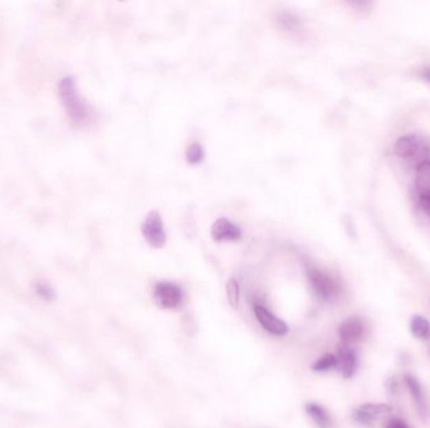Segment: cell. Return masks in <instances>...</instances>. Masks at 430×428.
Here are the masks:
<instances>
[{
  "mask_svg": "<svg viewBox=\"0 0 430 428\" xmlns=\"http://www.w3.org/2000/svg\"><path fill=\"white\" fill-rule=\"evenodd\" d=\"M58 93L72 122L78 126L89 123L92 117V110L78 93L77 83L73 77L68 75L60 80L58 83Z\"/></svg>",
  "mask_w": 430,
  "mask_h": 428,
  "instance_id": "cell-1",
  "label": "cell"
},
{
  "mask_svg": "<svg viewBox=\"0 0 430 428\" xmlns=\"http://www.w3.org/2000/svg\"><path fill=\"white\" fill-rule=\"evenodd\" d=\"M307 278L311 284L312 289L315 292V294L317 296L319 300L330 303L334 302L335 299H337L341 288L339 285V283L335 281L332 276H330L328 274L325 273L324 270H319L317 268H308L307 269Z\"/></svg>",
  "mask_w": 430,
  "mask_h": 428,
  "instance_id": "cell-2",
  "label": "cell"
},
{
  "mask_svg": "<svg viewBox=\"0 0 430 428\" xmlns=\"http://www.w3.org/2000/svg\"><path fill=\"white\" fill-rule=\"evenodd\" d=\"M142 233L145 240L152 248L160 249L166 244V233L163 229V219L159 211L151 210L142 222Z\"/></svg>",
  "mask_w": 430,
  "mask_h": 428,
  "instance_id": "cell-3",
  "label": "cell"
},
{
  "mask_svg": "<svg viewBox=\"0 0 430 428\" xmlns=\"http://www.w3.org/2000/svg\"><path fill=\"white\" fill-rule=\"evenodd\" d=\"M156 303L163 309H177L184 300V294L181 288L169 281L157 283L154 289Z\"/></svg>",
  "mask_w": 430,
  "mask_h": 428,
  "instance_id": "cell-4",
  "label": "cell"
},
{
  "mask_svg": "<svg viewBox=\"0 0 430 428\" xmlns=\"http://www.w3.org/2000/svg\"><path fill=\"white\" fill-rule=\"evenodd\" d=\"M404 381H405V384H407L409 392L411 394V399L414 401L416 411L420 416V418H423L425 422L430 421L429 399L425 394L423 385L419 383V381L416 379V377L411 376V374H407Z\"/></svg>",
  "mask_w": 430,
  "mask_h": 428,
  "instance_id": "cell-5",
  "label": "cell"
},
{
  "mask_svg": "<svg viewBox=\"0 0 430 428\" xmlns=\"http://www.w3.org/2000/svg\"><path fill=\"white\" fill-rule=\"evenodd\" d=\"M254 314L258 319L260 324L267 331L268 333L282 337L288 333V325L286 324L280 318L275 317L267 308H264L260 304L254 305Z\"/></svg>",
  "mask_w": 430,
  "mask_h": 428,
  "instance_id": "cell-6",
  "label": "cell"
},
{
  "mask_svg": "<svg viewBox=\"0 0 430 428\" xmlns=\"http://www.w3.org/2000/svg\"><path fill=\"white\" fill-rule=\"evenodd\" d=\"M393 412V407L385 403H367L359 407L354 411V420L363 425V426H370L376 421L378 416L389 414Z\"/></svg>",
  "mask_w": 430,
  "mask_h": 428,
  "instance_id": "cell-7",
  "label": "cell"
},
{
  "mask_svg": "<svg viewBox=\"0 0 430 428\" xmlns=\"http://www.w3.org/2000/svg\"><path fill=\"white\" fill-rule=\"evenodd\" d=\"M366 333V325L363 319L359 317H350L343 320L339 326V335L342 343L352 344L363 338Z\"/></svg>",
  "mask_w": 430,
  "mask_h": 428,
  "instance_id": "cell-8",
  "label": "cell"
},
{
  "mask_svg": "<svg viewBox=\"0 0 430 428\" xmlns=\"http://www.w3.org/2000/svg\"><path fill=\"white\" fill-rule=\"evenodd\" d=\"M212 237L215 241H237L242 237V230L238 228L234 222H230L227 217H219L212 225L210 229Z\"/></svg>",
  "mask_w": 430,
  "mask_h": 428,
  "instance_id": "cell-9",
  "label": "cell"
},
{
  "mask_svg": "<svg viewBox=\"0 0 430 428\" xmlns=\"http://www.w3.org/2000/svg\"><path fill=\"white\" fill-rule=\"evenodd\" d=\"M424 141L416 134H408L396 141L394 151L401 158H410L419 155L424 148Z\"/></svg>",
  "mask_w": 430,
  "mask_h": 428,
  "instance_id": "cell-10",
  "label": "cell"
},
{
  "mask_svg": "<svg viewBox=\"0 0 430 428\" xmlns=\"http://www.w3.org/2000/svg\"><path fill=\"white\" fill-rule=\"evenodd\" d=\"M337 361H339L337 368L340 369L342 376L345 378H351L355 374L357 368V350L350 344H345V343L340 344Z\"/></svg>",
  "mask_w": 430,
  "mask_h": 428,
  "instance_id": "cell-11",
  "label": "cell"
},
{
  "mask_svg": "<svg viewBox=\"0 0 430 428\" xmlns=\"http://www.w3.org/2000/svg\"><path fill=\"white\" fill-rule=\"evenodd\" d=\"M416 186L420 199L430 198V161H423L418 166Z\"/></svg>",
  "mask_w": 430,
  "mask_h": 428,
  "instance_id": "cell-12",
  "label": "cell"
},
{
  "mask_svg": "<svg viewBox=\"0 0 430 428\" xmlns=\"http://www.w3.org/2000/svg\"><path fill=\"white\" fill-rule=\"evenodd\" d=\"M306 411L319 428H332V420L324 407L317 403H310L306 406Z\"/></svg>",
  "mask_w": 430,
  "mask_h": 428,
  "instance_id": "cell-13",
  "label": "cell"
},
{
  "mask_svg": "<svg viewBox=\"0 0 430 428\" xmlns=\"http://www.w3.org/2000/svg\"><path fill=\"white\" fill-rule=\"evenodd\" d=\"M410 332L416 340H429L430 323L423 316H414L410 322Z\"/></svg>",
  "mask_w": 430,
  "mask_h": 428,
  "instance_id": "cell-14",
  "label": "cell"
},
{
  "mask_svg": "<svg viewBox=\"0 0 430 428\" xmlns=\"http://www.w3.org/2000/svg\"><path fill=\"white\" fill-rule=\"evenodd\" d=\"M339 367L337 357L334 355H325L319 358V361L312 364V369L316 372H327Z\"/></svg>",
  "mask_w": 430,
  "mask_h": 428,
  "instance_id": "cell-15",
  "label": "cell"
},
{
  "mask_svg": "<svg viewBox=\"0 0 430 428\" xmlns=\"http://www.w3.org/2000/svg\"><path fill=\"white\" fill-rule=\"evenodd\" d=\"M185 158L190 165H198L204 160V148L199 143H192L186 148Z\"/></svg>",
  "mask_w": 430,
  "mask_h": 428,
  "instance_id": "cell-16",
  "label": "cell"
},
{
  "mask_svg": "<svg viewBox=\"0 0 430 428\" xmlns=\"http://www.w3.org/2000/svg\"><path fill=\"white\" fill-rule=\"evenodd\" d=\"M227 296H228V302H229L231 308H238L239 307V299H240V288L239 284L236 279H230L227 283Z\"/></svg>",
  "mask_w": 430,
  "mask_h": 428,
  "instance_id": "cell-17",
  "label": "cell"
},
{
  "mask_svg": "<svg viewBox=\"0 0 430 428\" xmlns=\"http://www.w3.org/2000/svg\"><path fill=\"white\" fill-rule=\"evenodd\" d=\"M278 23H280V25L282 28L289 30V32H295L301 25V23L297 19L296 16L289 14V13H281V14L278 15Z\"/></svg>",
  "mask_w": 430,
  "mask_h": 428,
  "instance_id": "cell-18",
  "label": "cell"
},
{
  "mask_svg": "<svg viewBox=\"0 0 430 428\" xmlns=\"http://www.w3.org/2000/svg\"><path fill=\"white\" fill-rule=\"evenodd\" d=\"M36 289H37L38 294L42 298H45V299H51L54 296L53 289L48 284H38Z\"/></svg>",
  "mask_w": 430,
  "mask_h": 428,
  "instance_id": "cell-19",
  "label": "cell"
},
{
  "mask_svg": "<svg viewBox=\"0 0 430 428\" xmlns=\"http://www.w3.org/2000/svg\"><path fill=\"white\" fill-rule=\"evenodd\" d=\"M386 428H410L408 425L405 423V422L403 421V420H399V418H393V420H390V421L387 422V425H386Z\"/></svg>",
  "mask_w": 430,
  "mask_h": 428,
  "instance_id": "cell-20",
  "label": "cell"
},
{
  "mask_svg": "<svg viewBox=\"0 0 430 428\" xmlns=\"http://www.w3.org/2000/svg\"><path fill=\"white\" fill-rule=\"evenodd\" d=\"M420 204L424 209V211L430 216V198H424L420 199Z\"/></svg>",
  "mask_w": 430,
  "mask_h": 428,
  "instance_id": "cell-21",
  "label": "cell"
},
{
  "mask_svg": "<svg viewBox=\"0 0 430 428\" xmlns=\"http://www.w3.org/2000/svg\"><path fill=\"white\" fill-rule=\"evenodd\" d=\"M422 77L430 84V67L424 68L423 71H422Z\"/></svg>",
  "mask_w": 430,
  "mask_h": 428,
  "instance_id": "cell-22",
  "label": "cell"
}]
</instances>
